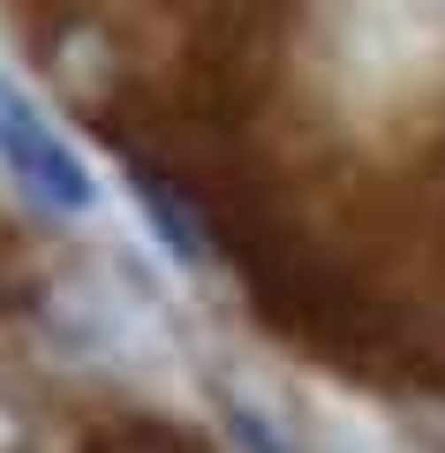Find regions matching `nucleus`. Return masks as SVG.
<instances>
[{
    "label": "nucleus",
    "instance_id": "nucleus-1",
    "mask_svg": "<svg viewBox=\"0 0 445 453\" xmlns=\"http://www.w3.org/2000/svg\"><path fill=\"white\" fill-rule=\"evenodd\" d=\"M0 174H8V189H16L23 204L53 211V219H83V211L98 204L91 159L68 144V129L8 76V68H0Z\"/></svg>",
    "mask_w": 445,
    "mask_h": 453
},
{
    "label": "nucleus",
    "instance_id": "nucleus-2",
    "mask_svg": "<svg viewBox=\"0 0 445 453\" xmlns=\"http://www.w3.org/2000/svg\"><path fill=\"white\" fill-rule=\"evenodd\" d=\"M8 438H16V408L0 401V446H8Z\"/></svg>",
    "mask_w": 445,
    "mask_h": 453
},
{
    "label": "nucleus",
    "instance_id": "nucleus-3",
    "mask_svg": "<svg viewBox=\"0 0 445 453\" xmlns=\"http://www.w3.org/2000/svg\"><path fill=\"white\" fill-rule=\"evenodd\" d=\"M438 446H445V438H438Z\"/></svg>",
    "mask_w": 445,
    "mask_h": 453
}]
</instances>
